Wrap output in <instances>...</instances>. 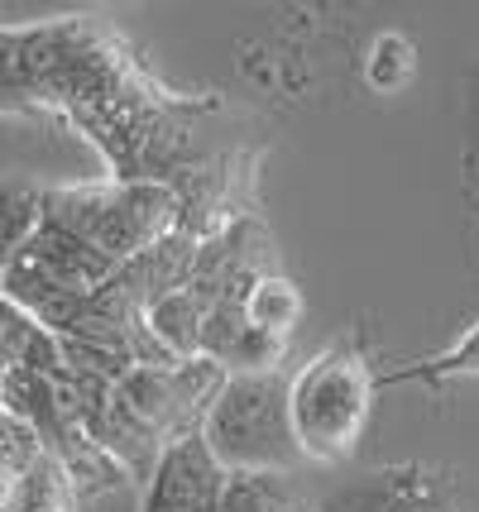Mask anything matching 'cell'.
<instances>
[{"instance_id": "6", "label": "cell", "mask_w": 479, "mask_h": 512, "mask_svg": "<svg viewBox=\"0 0 479 512\" xmlns=\"http://www.w3.org/2000/svg\"><path fill=\"white\" fill-rule=\"evenodd\" d=\"M226 498V469L211 460L202 436H183L159 455L149 474L144 512H221Z\"/></svg>"}, {"instance_id": "2", "label": "cell", "mask_w": 479, "mask_h": 512, "mask_svg": "<svg viewBox=\"0 0 479 512\" xmlns=\"http://www.w3.org/2000/svg\"><path fill=\"white\" fill-rule=\"evenodd\" d=\"M288 374H226L202 417V446L226 474H293L302 460L288 407Z\"/></svg>"}, {"instance_id": "8", "label": "cell", "mask_w": 479, "mask_h": 512, "mask_svg": "<svg viewBox=\"0 0 479 512\" xmlns=\"http://www.w3.org/2000/svg\"><path fill=\"white\" fill-rule=\"evenodd\" d=\"M245 316H250V326L259 335H274V340H288L293 326L302 321V297L288 278H278V273H264L259 283L250 288L245 297Z\"/></svg>"}, {"instance_id": "13", "label": "cell", "mask_w": 479, "mask_h": 512, "mask_svg": "<svg viewBox=\"0 0 479 512\" xmlns=\"http://www.w3.org/2000/svg\"><path fill=\"white\" fill-rule=\"evenodd\" d=\"M20 479L10 465H0V512H15V498H20Z\"/></svg>"}, {"instance_id": "10", "label": "cell", "mask_w": 479, "mask_h": 512, "mask_svg": "<svg viewBox=\"0 0 479 512\" xmlns=\"http://www.w3.org/2000/svg\"><path fill=\"white\" fill-rule=\"evenodd\" d=\"M15 512H77V489H72L68 469L58 465L53 455H44V460L20 479Z\"/></svg>"}, {"instance_id": "12", "label": "cell", "mask_w": 479, "mask_h": 512, "mask_svg": "<svg viewBox=\"0 0 479 512\" xmlns=\"http://www.w3.org/2000/svg\"><path fill=\"white\" fill-rule=\"evenodd\" d=\"M365 77H369V87L398 91L412 77V44H403L398 34H384V39L374 44V58H369Z\"/></svg>"}, {"instance_id": "7", "label": "cell", "mask_w": 479, "mask_h": 512, "mask_svg": "<svg viewBox=\"0 0 479 512\" xmlns=\"http://www.w3.org/2000/svg\"><path fill=\"white\" fill-rule=\"evenodd\" d=\"M221 512H312L293 474H226Z\"/></svg>"}, {"instance_id": "4", "label": "cell", "mask_w": 479, "mask_h": 512, "mask_svg": "<svg viewBox=\"0 0 479 512\" xmlns=\"http://www.w3.org/2000/svg\"><path fill=\"white\" fill-rule=\"evenodd\" d=\"M374 369L355 345H331L288 383L293 436L307 465H341L365 441L374 412Z\"/></svg>"}, {"instance_id": "11", "label": "cell", "mask_w": 479, "mask_h": 512, "mask_svg": "<svg viewBox=\"0 0 479 512\" xmlns=\"http://www.w3.org/2000/svg\"><path fill=\"white\" fill-rule=\"evenodd\" d=\"M39 225V192L34 187H0V283L5 268L15 264L20 245Z\"/></svg>"}, {"instance_id": "3", "label": "cell", "mask_w": 479, "mask_h": 512, "mask_svg": "<svg viewBox=\"0 0 479 512\" xmlns=\"http://www.w3.org/2000/svg\"><path fill=\"white\" fill-rule=\"evenodd\" d=\"M39 216L58 221L77 240H87L96 254H106L115 268L139 259L144 249L168 240L183 206L178 192L163 182H92V187H63V192H39Z\"/></svg>"}, {"instance_id": "1", "label": "cell", "mask_w": 479, "mask_h": 512, "mask_svg": "<svg viewBox=\"0 0 479 512\" xmlns=\"http://www.w3.org/2000/svg\"><path fill=\"white\" fill-rule=\"evenodd\" d=\"M0 106L58 111L106 149L115 182H163V111L173 106L111 29L53 20L0 29Z\"/></svg>"}, {"instance_id": "5", "label": "cell", "mask_w": 479, "mask_h": 512, "mask_svg": "<svg viewBox=\"0 0 479 512\" xmlns=\"http://www.w3.org/2000/svg\"><path fill=\"white\" fill-rule=\"evenodd\" d=\"M312 512H479V484L451 465H379L312 498Z\"/></svg>"}, {"instance_id": "9", "label": "cell", "mask_w": 479, "mask_h": 512, "mask_svg": "<svg viewBox=\"0 0 479 512\" xmlns=\"http://www.w3.org/2000/svg\"><path fill=\"white\" fill-rule=\"evenodd\" d=\"M408 379L427 383V388H446V383H456V379H479V321L460 335L446 355H432V359H422V364H408V369L388 374V383H408Z\"/></svg>"}]
</instances>
